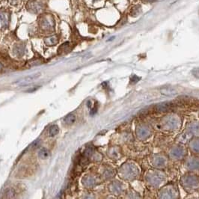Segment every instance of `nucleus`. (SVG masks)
I'll return each mask as SVG.
<instances>
[{"mask_svg": "<svg viewBox=\"0 0 199 199\" xmlns=\"http://www.w3.org/2000/svg\"><path fill=\"white\" fill-rule=\"evenodd\" d=\"M120 174L125 179H133L138 175V170L133 165L125 164L120 168Z\"/></svg>", "mask_w": 199, "mask_h": 199, "instance_id": "nucleus-1", "label": "nucleus"}, {"mask_svg": "<svg viewBox=\"0 0 199 199\" xmlns=\"http://www.w3.org/2000/svg\"><path fill=\"white\" fill-rule=\"evenodd\" d=\"M181 183L186 189H197L199 186V178L195 175H189L182 178Z\"/></svg>", "mask_w": 199, "mask_h": 199, "instance_id": "nucleus-2", "label": "nucleus"}, {"mask_svg": "<svg viewBox=\"0 0 199 199\" xmlns=\"http://www.w3.org/2000/svg\"><path fill=\"white\" fill-rule=\"evenodd\" d=\"M40 28L45 31H49L54 28L55 20L51 15L49 14H45L42 16L40 18V22H39Z\"/></svg>", "mask_w": 199, "mask_h": 199, "instance_id": "nucleus-3", "label": "nucleus"}, {"mask_svg": "<svg viewBox=\"0 0 199 199\" xmlns=\"http://www.w3.org/2000/svg\"><path fill=\"white\" fill-rule=\"evenodd\" d=\"M27 9L30 13L34 14H38L41 13L44 9V4L38 0H31L29 2L27 5Z\"/></svg>", "mask_w": 199, "mask_h": 199, "instance_id": "nucleus-4", "label": "nucleus"}, {"mask_svg": "<svg viewBox=\"0 0 199 199\" xmlns=\"http://www.w3.org/2000/svg\"><path fill=\"white\" fill-rule=\"evenodd\" d=\"M41 73H33V74H31L29 76H27V77H24V78L21 79L15 82L16 86H27L29 84L31 83L32 82H34L35 80H36L37 79H38L40 77Z\"/></svg>", "mask_w": 199, "mask_h": 199, "instance_id": "nucleus-5", "label": "nucleus"}, {"mask_svg": "<svg viewBox=\"0 0 199 199\" xmlns=\"http://www.w3.org/2000/svg\"><path fill=\"white\" fill-rule=\"evenodd\" d=\"M147 180L153 186H159L163 180V175L159 172H153L148 175Z\"/></svg>", "mask_w": 199, "mask_h": 199, "instance_id": "nucleus-6", "label": "nucleus"}, {"mask_svg": "<svg viewBox=\"0 0 199 199\" xmlns=\"http://www.w3.org/2000/svg\"><path fill=\"white\" fill-rule=\"evenodd\" d=\"M10 21V14L5 11H0V29L6 28Z\"/></svg>", "mask_w": 199, "mask_h": 199, "instance_id": "nucleus-7", "label": "nucleus"}, {"mask_svg": "<svg viewBox=\"0 0 199 199\" xmlns=\"http://www.w3.org/2000/svg\"><path fill=\"white\" fill-rule=\"evenodd\" d=\"M162 198H175V191L170 187H165L159 193Z\"/></svg>", "mask_w": 199, "mask_h": 199, "instance_id": "nucleus-8", "label": "nucleus"}, {"mask_svg": "<svg viewBox=\"0 0 199 199\" xmlns=\"http://www.w3.org/2000/svg\"><path fill=\"white\" fill-rule=\"evenodd\" d=\"M136 133L140 139H145L150 135V130L145 127H139L136 129Z\"/></svg>", "mask_w": 199, "mask_h": 199, "instance_id": "nucleus-9", "label": "nucleus"}, {"mask_svg": "<svg viewBox=\"0 0 199 199\" xmlns=\"http://www.w3.org/2000/svg\"><path fill=\"white\" fill-rule=\"evenodd\" d=\"M178 125V120L174 117L166 118L164 120V127L167 129H175Z\"/></svg>", "mask_w": 199, "mask_h": 199, "instance_id": "nucleus-10", "label": "nucleus"}, {"mask_svg": "<svg viewBox=\"0 0 199 199\" xmlns=\"http://www.w3.org/2000/svg\"><path fill=\"white\" fill-rule=\"evenodd\" d=\"M184 154H185V152H184L183 149L181 148H179V147L173 148L171 151V157L175 158V159H180V158L183 157Z\"/></svg>", "mask_w": 199, "mask_h": 199, "instance_id": "nucleus-11", "label": "nucleus"}, {"mask_svg": "<svg viewBox=\"0 0 199 199\" xmlns=\"http://www.w3.org/2000/svg\"><path fill=\"white\" fill-rule=\"evenodd\" d=\"M186 166L188 168L191 170L198 169L199 168V160L197 159H191L187 162Z\"/></svg>", "mask_w": 199, "mask_h": 199, "instance_id": "nucleus-12", "label": "nucleus"}, {"mask_svg": "<svg viewBox=\"0 0 199 199\" xmlns=\"http://www.w3.org/2000/svg\"><path fill=\"white\" fill-rule=\"evenodd\" d=\"M44 41H45V44H47V45L55 46L56 44H57L58 42V38L57 35H52V36L46 38Z\"/></svg>", "mask_w": 199, "mask_h": 199, "instance_id": "nucleus-13", "label": "nucleus"}, {"mask_svg": "<svg viewBox=\"0 0 199 199\" xmlns=\"http://www.w3.org/2000/svg\"><path fill=\"white\" fill-rule=\"evenodd\" d=\"M153 164L155 166H157V167H162V166H163L166 164V159L163 157H155L153 159Z\"/></svg>", "mask_w": 199, "mask_h": 199, "instance_id": "nucleus-14", "label": "nucleus"}, {"mask_svg": "<svg viewBox=\"0 0 199 199\" xmlns=\"http://www.w3.org/2000/svg\"><path fill=\"white\" fill-rule=\"evenodd\" d=\"M82 181H83L84 185L86 186V187H92L95 184V180H94V179L92 177H86L84 178Z\"/></svg>", "mask_w": 199, "mask_h": 199, "instance_id": "nucleus-15", "label": "nucleus"}, {"mask_svg": "<svg viewBox=\"0 0 199 199\" xmlns=\"http://www.w3.org/2000/svg\"><path fill=\"white\" fill-rule=\"evenodd\" d=\"M110 189L113 193L119 194L121 191H122V187L121 185L118 183H112L111 186H110Z\"/></svg>", "mask_w": 199, "mask_h": 199, "instance_id": "nucleus-16", "label": "nucleus"}, {"mask_svg": "<svg viewBox=\"0 0 199 199\" xmlns=\"http://www.w3.org/2000/svg\"><path fill=\"white\" fill-rule=\"evenodd\" d=\"M170 103H160L157 106V110L159 112H166L170 109Z\"/></svg>", "mask_w": 199, "mask_h": 199, "instance_id": "nucleus-17", "label": "nucleus"}, {"mask_svg": "<svg viewBox=\"0 0 199 199\" xmlns=\"http://www.w3.org/2000/svg\"><path fill=\"white\" fill-rule=\"evenodd\" d=\"M141 13V5H136L130 10V15L132 17H136Z\"/></svg>", "mask_w": 199, "mask_h": 199, "instance_id": "nucleus-18", "label": "nucleus"}, {"mask_svg": "<svg viewBox=\"0 0 199 199\" xmlns=\"http://www.w3.org/2000/svg\"><path fill=\"white\" fill-rule=\"evenodd\" d=\"M49 157V150L46 148H41L39 151V157L42 159H46Z\"/></svg>", "mask_w": 199, "mask_h": 199, "instance_id": "nucleus-19", "label": "nucleus"}, {"mask_svg": "<svg viewBox=\"0 0 199 199\" xmlns=\"http://www.w3.org/2000/svg\"><path fill=\"white\" fill-rule=\"evenodd\" d=\"M64 121L67 124H73L76 121L75 115H72V114L67 115L66 117L65 118V119H64Z\"/></svg>", "mask_w": 199, "mask_h": 199, "instance_id": "nucleus-20", "label": "nucleus"}, {"mask_svg": "<svg viewBox=\"0 0 199 199\" xmlns=\"http://www.w3.org/2000/svg\"><path fill=\"white\" fill-rule=\"evenodd\" d=\"M59 132V128L57 125L51 126L49 129V134L50 136H55Z\"/></svg>", "mask_w": 199, "mask_h": 199, "instance_id": "nucleus-21", "label": "nucleus"}, {"mask_svg": "<svg viewBox=\"0 0 199 199\" xmlns=\"http://www.w3.org/2000/svg\"><path fill=\"white\" fill-rule=\"evenodd\" d=\"M189 131H190L192 133L194 134H198L199 133V124L197 123H194L192 124L189 126Z\"/></svg>", "mask_w": 199, "mask_h": 199, "instance_id": "nucleus-22", "label": "nucleus"}, {"mask_svg": "<svg viewBox=\"0 0 199 199\" xmlns=\"http://www.w3.org/2000/svg\"><path fill=\"white\" fill-rule=\"evenodd\" d=\"M190 148L195 152H199V139H195L191 142Z\"/></svg>", "mask_w": 199, "mask_h": 199, "instance_id": "nucleus-23", "label": "nucleus"}, {"mask_svg": "<svg viewBox=\"0 0 199 199\" xmlns=\"http://www.w3.org/2000/svg\"><path fill=\"white\" fill-rule=\"evenodd\" d=\"M68 47H69V43L67 42V43H65L63 44L61 47L58 48V53H65V52H67V50L68 49Z\"/></svg>", "mask_w": 199, "mask_h": 199, "instance_id": "nucleus-24", "label": "nucleus"}, {"mask_svg": "<svg viewBox=\"0 0 199 199\" xmlns=\"http://www.w3.org/2000/svg\"><path fill=\"white\" fill-rule=\"evenodd\" d=\"M14 194H15L14 191L13 189H7V191L5 192V198H14Z\"/></svg>", "mask_w": 199, "mask_h": 199, "instance_id": "nucleus-25", "label": "nucleus"}, {"mask_svg": "<svg viewBox=\"0 0 199 199\" xmlns=\"http://www.w3.org/2000/svg\"><path fill=\"white\" fill-rule=\"evenodd\" d=\"M162 94H175V93H176V92H175L174 90L168 89V88L163 89V90H162Z\"/></svg>", "mask_w": 199, "mask_h": 199, "instance_id": "nucleus-26", "label": "nucleus"}, {"mask_svg": "<svg viewBox=\"0 0 199 199\" xmlns=\"http://www.w3.org/2000/svg\"><path fill=\"white\" fill-rule=\"evenodd\" d=\"M92 154H93V149L91 148H87L86 150H85L84 155L86 156V157H90V156H91Z\"/></svg>", "mask_w": 199, "mask_h": 199, "instance_id": "nucleus-27", "label": "nucleus"}, {"mask_svg": "<svg viewBox=\"0 0 199 199\" xmlns=\"http://www.w3.org/2000/svg\"><path fill=\"white\" fill-rule=\"evenodd\" d=\"M192 73L193 74V76L196 78L199 79V67L195 68L192 70Z\"/></svg>", "mask_w": 199, "mask_h": 199, "instance_id": "nucleus-28", "label": "nucleus"}, {"mask_svg": "<svg viewBox=\"0 0 199 199\" xmlns=\"http://www.w3.org/2000/svg\"><path fill=\"white\" fill-rule=\"evenodd\" d=\"M140 77H137L136 75H133V77H132V78H131V82L132 83H133V84H135V83H136L137 82H138V81L140 80Z\"/></svg>", "mask_w": 199, "mask_h": 199, "instance_id": "nucleus-29", "label": "nucleus"}, {"mask_svg": "<svg viewBox=\"0 0 199 199\" xmlns=\"http://www.w3.org/2000/svg\"><path fill=\"white\" fill-rule=\"evenodd\" d=\"M141 1L143 2H145V3H149V2H155L156 0H141Z\"/></svg>", "mask_w": 199, "mask_h": 199, "instance_id": "nucleus-30", "label": "nucleus"}, {"mask_svg": "<svg viewBox=\"0 0 199 199\" xmlns=\"http://www.w3.org/2000/svg\"><path fill=\"white\" fill-rule=\"evenodd\" d=\"M2 65H1V64H0V70H1V69H2Z\"/></svg>", "mask_w": 199, "mask_h": 199, "instance_id": "nucleus-31", "label": "nucleus"}, {"mask_svg": "<svg viewBox=\"0 0 199 199\" xmlns=\"http://www.w3.org/2000/svg\"><path fill=\"white\" fill-rule=\"evenodd\" d=\"M94 1H99V0H94Z\"/></svg>", "mask_w": 199, "mask_h": 199, "instance_id": "nucleus-32", "label": "nucleus"}]
</instances>
